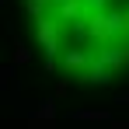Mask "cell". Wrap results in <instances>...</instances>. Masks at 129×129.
<instances>
[{
  "mask_svg": "<svg viewBox=\"0 0 129 129\" xmlns=\"http://www.w3.org/2000/svg\"><path fill=\"white\" fill-rule=\"evenodd\" d=\"M45 70L70 84L129 73V0H18Z\"/></svg>",
  "mask_w": 129,
  "mask_h": 129,
  "instance_id": "6da1fadb",
  "label": "cell"
}]
</instances>
